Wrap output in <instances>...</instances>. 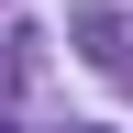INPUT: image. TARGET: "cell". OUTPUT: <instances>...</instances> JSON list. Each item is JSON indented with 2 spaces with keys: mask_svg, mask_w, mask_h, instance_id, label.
<instances>
[{
  "mask_svg": "<svg viewBox=\"0 0 133 133\" xmlns=\"http://www.w3.org/2000/svg\"><path fill=\"white\" fill-rule=\"evenodd\" d=\"M78 133H111V122H78Z\"/></svg>",
  "mask_w": 133,
  "mask_h": 133,
  "instance_id": "obj_2",
  "label": "cell"
},
{
  "mask_svg": "<svg viewBox=\"0 0 133 133\" xmlns=\"http://www.w3.org/2000/svg\"><path fill=\"white\" fill-rule=\"evenodd\" d=\"M0 133H11V122H0Z\"/></svg>",
  "mask_w": 133,
  "mask_h": 133,
  "instance_id": "obj_3",
  "label": "cell"
},
{
  "mask_svg": "<svg viewBox=\"0 0 133 133\" xmlns=\"http://www.w3.org/2000/svg\"><path fill=\"white\" fill-rule=\"evenodd\" d=\"M78 44H89L100 66H133V22H111V11H100V22H78Z\"/></svg>",
  "mask_w": 133,
  "mask_h": 133,
  "instance_id": "obj_1",
  "label": "cell"
}]
</instances>
